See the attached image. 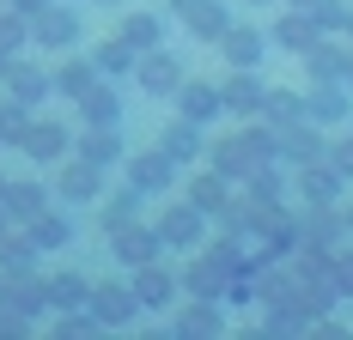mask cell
<instances>
[{
	"instance_id": "15",
	"label": "cell",
	"mask_w": 353,
	"mask_h": 340,
	"mask_svg": "<svg viewBox=\"0 0 353 340\" xmlns=\"http://www.w3.org/2000/svg\"><path fill=\"white\" fill-rule=\"evenodd\" d=\"M61 92H68V98H85V92H92V67L68 61V67H61Z\"/></svg>"
},
{
	"instance_id": "8",
	"label": "cell",
	"mask_w": 353,
	"mask_h": 340,
	"mask_svg": "<svg viewBox=\"0 0 353 340\" xmlns=\"http://www.w3.org/2000/svg\"><path fill=\"white\" fill-rule=\"evenodd\" d=\"M79 103H85V122H92V128H116V92H98V85H92Z\"/></svg>"
},
{
	"instance_id": "21",
	"label": "cell",
	"mask_w": 353,
	"mask_h": 340,
	"mask_svg": "<svg viewBox=\"0 0 353 340\" xmlns=\"http://www.w3.org/2000/svg\"><path fill=\"white\" fill-rule=\"evenodd\" d=\"M232 61H256V36H244V31L232 36Z\"/></svg>"
},
{
	"instance_id": "18",
	"label": "cell",
	"mask_w": 353,
	"mask_h": 340,
	"mask_svg": "<svg viewBox=\"0 0 353 340\" xmlns=\"http://www.w3.org/2000/svg\"><path fill=\"white\" fill-rule=\"evenodd\" d=\"M128 55H134L128 43H104V49H98V67H104V73H116V67H128Z\"/></svg>"
},
{
	"instance_id": "2",
	"label": "cell",
	"mask_w": 353,
	"mask_h": 340,
	"mask_svg": "<svg viewBox=\"0 0 353 340\" xmlns=\"http://www.w3.org/2000/svg\"><path fill=\"white\" fill-rule=\"evenodd\" d=\"M19 146H25L31 158H61V152H68V134H61L55 122H19Z\"/></svg>"
},
{
	"instance_id": "14",
	"label": "cell",
	"mask_w": 353,
	"mask_h": 340,
	"mask_svg": "<svg viewBox=\"0 0 353 340\" xmlns=\"http://www.w3.org/2000/svg\"><path fill=\"white\" fill-rule=\"evenodd\" d=\"M122 43H159V19H146V12H134V19L122 25Z\"/></svg>"
},
{
	"instance_id": "23",
	"label": "cell",
	"mask_w": 353,
	"mask_h": 340,
	"mask_svg": "<svg viewBox=\"0 0 353 340\" xmlns=\"http://www.w3.org/2000/svg\"><path fill=\"white\" fill-rule=\"evenodd\" d=\"M0 134H19V109L12 103H0Z\"/></svg>"
},
{
	"instance_id": "12",
	"label": "cell",
	"mask_w": 353,
	"mask_h": 340,
	"mask_svg": "<svg viewBox=\"0 0 353 340\" xmlns=\"http://www.w3.org/2000/svg\"><path fill=\"white\" fill-rule=\"evenodd\" d=\"M159 152H165V158H195V128H165Z\"/></svg>"
},
{
	"instance_id": "4",
	"label": "cell",
	"mask_w": 353,
	"mask_h": 340,
	"mask_svg": "<svg viewBox=\"0 0 353 340\" xmlns=\"http://www.w3.org/2000/svg\"><path fill=\"white\" fill-rule=\"evenodd\" d=\"M92 195H98V164L85 158V164H73L61 176V201H92Z\"/></svg>"
},
{
	"instance_id": "3",
	"label": "cell",
	"mask_w": 353,
	"mask_h": 340,
	"mask_svg": "<svg viewBox=\"0 0 353 340\" xmlns=\"http://www.w3.org/2000/svg\"><path fill=\"white\" fill-rule=\"evenodd\" d=\"M0 206L19 213V219H37V213H43V189H37V182H6V189H0Z\"/></svg>"
},
{
	"instance_id": "16",
	"label": "cell",
	"mask_w": 353,
	"mask_h": 340,
	"mask_svg": "<svg viewBox=\"0 0 353 340\" xmlns=\"http://www.w3.org/2000/svg\"><path fill=\"white\" fill-rule=\"evenodd\" d=\"M85 158H92V164H110V158H116V134H110V128H98V134L85 140Z\"/></svg>"
},
{
	"instance_id": "22",
	"label": "cell",
	"mask_w": 353,
	"mask_h": 340,
	"mask_svg": "<svg viewBox=\"0 0 353 340\" xmlns=\"http://www.w3.org/2000/svg\"><path fill=\"white\" fill-rule=\"evenodd\" d=\"M195 206H208V213H213V206H219V182H195Z\"/></svg>"
},
{
	"instance_id": "5",
	"label": "cell",
	"mask_w": 353,
	"mask_h": 340,
	"mask_svg": "<svg viewBox=\"0 0 353 340\" xmlns=\"http://www.w3.org/2000/svg\"><path fill=\"white\" fill-rule=\"evenodd\" d=\"M116 255L134 262V268H146V262H152V231H128V225H116Z\"/></svg>"
},
{
	"instance_id": "20",
	"label": "cell",
	"mask_w": 353,
	"mask_h": 340,
	"mask_svg": "<svg viewBox=\"0 0 353 340\" xmlns=\"http://www.w3.org/2000/svg\"><path fill=\"white\" fill-rule=\"evenodd\" d=\"M225 103H232V109H250V103H256V85H250V79H238V85H232V98H225Z\"/></svg>"
},
{
	"instance_id": "11",
	"label": "cell",
	"mask_w": 353,
	"mask_h": 340,
	"mask_svg": "<svg viewBox=\"0 0 353 340\" xmlns=\"http://www.w3.org/2000/svg\"><path fill=\"white\" fill-rule=\"evenodd\" d=\"M165 176H171V158H165V152H152V158L134 164V182H141V189H165Z\"/></svg>"
},
{
	"instance_id": "6",
	"label": "cell",
	"mask_w": 353,
	"mask_h": 340,
	"mask_svg": "<svg viewBox=\"0 0 353 340\" xmlns=\"http://www.w3.org/2000/svg\"><path fill=\"white\" fill-rule=\"evenodd\" d=\"M43 292H49V304H61V310H73V304H85V298H92V286H85L79 273H61V279H49Z\"/></svg>"
},
{
	"instance_id": "10",
	"label": "cell",
	"mask_w": 353,
	"mask_h": 340,
	"mask_svg": "<svg viewBox=\"0 0 353 340\" xmlns=\"http://www.w3.org/2000/svg\"><path fill=\"white\" fill-rule=\"evenodd\" d=\"M171 292H176V286H171V273H159V268H141V292H134L141 304H165Z\"/></svg>"
},
{
	"instance_id": "13",
	"label": "cell",
	"mask_w": 353,
	"mask_h": 340,
	"mask_svg": "<svg viewBox=\"0 0 353 340\" xmlns=\"http://www.w3.org/2000/svg\"><path fill=\"white\" fill-rule=\"evenodd\" d=\"M141 79L152 85V92H165V85H176V61H171V55H152V61L141 67Z\"/></svg>"
},
{
	"instance_id": "9",
	"label": "cell",
	"mask_w": 353,
	"mask_h": 340,
	"mask_svg": "<svg viewBox=\"0 0 353 340\" xmlns=\"http://www.w3.org/2000/svg\"><path fill=\"white\" fill-rule=\"evenodd\" d=\"M6 85L19 92V103H37L43 92H49V79H43V73H31V67H6Z\"/></svg>"
},
{
	"instance_id": "17",
	"label": "cell",
	"mask_w": 353,
	"mask_h": 340,
	"mask_svg": "<svg viewBox=\"0 0 353 340\" xmlns=\"http://www.w3.org/2000/svg\"><path fill=\"white\" fill-rule=\"evenodd\" d=\"M159 237H171V243H189V237H195V213H171Z\"/></svg>"
},
{
	"instance_id": "7",
	"label": "cell",
	"mask_w": 353,
	"mask_h": 340,
	"mask_svg": "<svg viewBox=\"0 0 353 340\" xmlns=\"http://www.w3.org/2000/svg\"><path fill=\"white\" fill-rule=\"evenodd\" d=\"M37 36H43V43H73V36H79V19L55 6V12H43V19H37Z\"/></svg>"
},
{
	"instance_id": "24",
	"label": "cell",
	"mask_w": 353,
	"mask_h": 340,
	"mask_svg": "<svg viewBox=\"0 0 353 340\" xmlns=\"http://www.w3.org/2000/svg\"><path fill=\"white\" fill-rule=\"evenodd\" d=\"M0 292H6V279H0Z\"/></svg>"
},
{
	"instance_id": "1",
	"label": "cell",
	"mask_w": 353,
	"mask_h": 340,
	"mask_svg": "<svg viewBox=\"0 0 353 340\" xmlns=\"http://www.w3.org/2000/svg\"><path fill=\"white\" fill-rule=\"evenodd\" d=\"M85 304H92V316H98V322H128L141 298H134L128 286H92V298H85Z\"/></svg>"
},
{
	"instance_id": "19",
	"label": "cell",
	"mask_w": 353,
	"mask_h": 340,
	"mask_svg": "<svg viewBox=\"0 0 353 340\" xmlns=\"http://www.w3.org/2000/svg\"><path fill=\"white\" fill-rule=\"evenodd\" d=\"M213 103H219V98H213L208 85H189V98H183V109H189V116H213Z\"/></svg>"
}]
</instances>
